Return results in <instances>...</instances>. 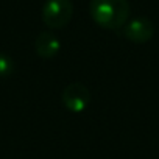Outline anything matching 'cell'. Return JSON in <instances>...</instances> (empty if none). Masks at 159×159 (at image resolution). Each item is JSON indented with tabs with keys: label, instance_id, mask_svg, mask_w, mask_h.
<instances>
[{
	"label": "cell",
	"instance_id": "2",
	"mask_svg": "<svg viewBox=\"0 0 159 159\" xmlns=\"http://www.w3.org/2000/svg\"><path fill=\"white\" fill-rule=\"evenodd\" d=\"M73 16L72 0H45L42 7V22L48 28L66 27Z\"/></svg>",
	"mask_w": 159,
	"mask_h": 159
},
{
	"label": "cell",
	"instance_id": "4",
	"mask_svg": "<svg viewBox=\"0 0 159 159\" xmlns=\"http://www.w3.org/2000/svg\"><path fill=\"white\" fill-rule=\"evenodd\" d=\"M120 34L136 44H143L147 41H150L154 34V25L150 19L139 16L134 17L131 20H128L122 28H120Z\"/></svg>",
	"mask_w": 159,
	"mask_h": 159
},
{
	"label": "cell",
	"instance_id": "5",
	"mask_svg": "<svg viewBox=\"0 0 159 159\" xmlns=\"http://www.w3.org/2000/svg\"><path fill=\"white\" fill-rule=\"evenodd\" d=\"M34 48L41 58L48 59V58H53L59 52L61 42L52 31H42L38 34V38L34 41Z\"/></svg>",
	"mask_w": 159,
	"mask_h": 159
},
{
	"label": "cell",
	"instance_id": "1",
	"mask_svg": "<svg viewBox=\"0 0 159 159\" xmlns=\"http://www.w3.org/2000/svg\"><path fill=\"white\" fill-rule=\"evenodd\" d=\"M91 17L106 30H120L129 19L131 7L128 0H91Z\"/></svg>",
	"mask_w": 159,
	"mask_h": 159
},
{
	"label": "cell",
	"instance_id": "6",
	"mask_svg": "<svg viewBox=\"0 0 159 159\" xmlns=\"http://www.w3.org/2000/svg\"><path fill=\"white\" fill-rule=\"evenodd\" d=\"M13 72V61L10 56L0 53V76H8Z\"/></svg>",
	"mask_w": 159,
	"mask_h": 159
},
{
	"label": "cell",
	"instance_id": "3",
	"mask_svg": "<svg viewBox=\"0 0 159 159\" xmlns=\"http://www.w3.org/2000/svg\"><path fill=\"white\" fill-rule=\"evenodd\" d=\"M62 103L67 111L80 114L91 103V92L83 83H70L62 91Z\"/></svg>",
	"mask_w": 159,
	"mask_h": 159
}]
</instances>
